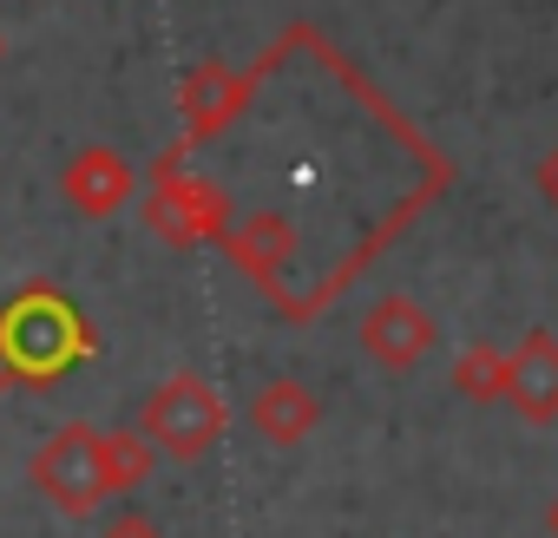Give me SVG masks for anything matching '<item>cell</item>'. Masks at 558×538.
I'll return each mask as SVG.
<instances>
[{
    "label": "cell",
    "instance_id": "obj_10",
    "mask_svg": "<svg viewBox=\"0 0 558 538\" xmlns=\"http://www.w3.org/2000/svg\"><path fill=\"white\" fill-rule=\"evenodd\" d=\"M236 99H243V80L230 73V66H217V60H204L184 86H178V112H184V125H191V138H204V132H217L230 112H236Z\"/></svg>",
    "mask_w": 558,
    "mask_h": 538
},
{
    "label": "cell",
    "instance_id": "obj_1",
    "mask_svg": "<svg viewBox=\"0 0 558 538\" xmlns=\"http://www.w3.org/2000/svg\"><path fill=\"white\" fill-rule=\"evenodd\" d=\"M0 355H8L14 381H60L80 355H93V329L66 296L27 290L0 309Z\"/></svg>",
    "mask_w": 558,
    "mask_h": 538
},
{
    "label": "cell",
    "instance_id": "obj_8",
    "mask_svg": "<svg viewBox=\"0 0 558 538\" xmlns=\"http://www.w3.org/2000/svg\"><path fill=\"white\" fill-rule=\"evenodd\" d=\"M60 191H66V204L80 210V217H112V210H125L132 204V164L112 151V145H86L73 164H66V178H60Z\"/></svg>",
    "mask_w": 558,
    "mask_h": 538
},
{
    "label": "cell",
    "instance_id": "obj_2",
    "mask_svg": "<svg viewBox=\"0 0 558 538\" xmlns=\"http://www.w3.org/2000/svg\"><path fill=\"white\" fill-rule=\"evenodd\" d=\"M223 420H230L223 394H217L204 375H191V368H178L171 381H158L151 401L138 407V433H145L158 453H171V460H197V453H210L217 433H223Z\"/></svg>",
    "mask_w": 558,
    "mask_h": 538
},
{
    "label": "cell",
    "instance_id": "obj_3",
    "mask_svg": "<svg viewBox=\"0 0 558 538\" xmlns=\"http://www.w3.org/2000/svg\"><path fill=\"white\" fill-rule=\"evenodd\" d=\"M145 223L165 236V243H223L230 230V197L210 184V178H191L178 171V158H165L151 171V197H145Z\"/></svg>",
    "mask_w": 558,
    "mask_h": 538
},
{
    "label": "cell",
    "instance_id": "obj_14",
    "mask_svg": "<svg viewBox=\"0 0 558 538\" xmlns=\"http://www.w3.org/2000/svg\"><path fill=\"white\" fill-rule=\"evenodd\" d=\"M532 191H538V197H545V204L558 210V145H551V151H545V158L532 164Z\"/></svg>",
    "mask_w": 558,
    "mask_h": 538
},
{
    "label": "cell",
    "instance_id": "obj_12",
    "mask_svg": "<svg viewBox=\"0 0 558 538\" xmlns=\"http://www.w3.org/2000/svg\"><path fill=\"white\" fill-rule=\"evenodd\" d=\"M453 394H460V401H506V349H493V342L460 349V362H453Z\"/></svg>",
    "mask_w": 558,
    "mask_h": 538
},
{
    "label": "cell",
    "instance_id": "obj_11",
    "mask_svg": "<svg viewBox=\"0 0 558 538\" xmlns=\"http://www.w3.org/2000/svg\"><path fill=\"white\" fill-rule=\"evenodd\" d=\"M99 473H106V492H132L158 473V447L132 427H112V433H99Z\"/></svg>",
    "mask_w": 558,
    "mask_h": 538
},
{
    "label": "cell",
    "instance_id": "obj_6",
    "mask_svg": "<svg viewBox=\"0 0 558 538\" xmlns=\"http://www.w3.org/2000/svg\"><path fill=\"white\" fill-rule=\"evenodd\" d=\"M499 407H512L532 427H551L558 420V335L551 329H532L506 355V401Z\"/></svg>",
    "mask_w": 558,
    "mask_h": 538
},
{
    "label": "cell",
    "instance_id": "obj_5",
    "mask_svg": "<svg viewBox=\"0 0 558 538\" xmlns=\"http://www.w3.org/2000/svg\"><path fill=\"white\" fill-rule=\"evenodd\" d=\"M355 335H362V355H368L375 368H388V375H408V368L427 362L434 342H440L434 316H427L414 296H381V303H368V316H362Z\"/></svg>",
    "mask_w": 558,
    "mask_h": 538
},
{
    "label": "cell",
    "instance_id": "obj_4",
    "mask_svg": "<svg viewBox=\"0 0 558 538\" xmlns=\"http://www.w3.org/2000/svg\"><path fill=\"white\" fill-rule=\"evenodd\" d=\"M34 486L66 512V518H86V512H99L112 492H106V473H99V427H86V420H66L40 453H34Z\"/></svg>",
    "mask_w": 558,
    "mask_h": 538
},
{
    "label": "cell",
    "instance_id": "obj_13",
    "mask_svg": "<svg viewBox=\"0 0 558 538\" xmlns=\"http://www.w3.org/2000/svg\"><path fill=\"white\" fill-rule=\"evenodd\" d=\"M99 538H165L158 531V518L151 512H119V518H106V531Z\"/></svg>",
    "mask_w": 558,
    "mask_h": 538
},
{
    "label": "cell",
    "instance_id": "obj_16",
    "mask_svg": "<svg viewBox=\"0 0 558 538\" xmlns=\"http://www.w3.org/2000/svg\"><path fill=\"white\" fill-rule=\"evenodd\" d=\"M545 525H551V538H558V499H551V505H545Z\"/></svg>",
    "mask_w": 558,
    "mask_h": 538
},
{
    "label": "cell",
    "instance_id": "obj_15",
    "mask_svg": "<svg viewBox=\"0 0 558 538\" xmlns=\"http://www.w3.org/2000/svg\"><path fill=\"white\" fill-rule=\"evenodd\" d=\"M8 388H21V381H14V368H8V355H0V394H8Z\"/></svg>",
    "mask_w": 558,
    "mask_h": 538
},
{
    "label": "cell",
    "instance_id": "obj_9",
    "mask_svg": "<svg viewBox=\"0 0 558 538\" xmlns=\"http://www.w3.org/2000/svg\"><path fill=\"white\" fill-rule=\"evenodd\" d=\"M223 249H230L236 269H250L256 283H276V262L296 256V230H290L283 210H250L243 223L223 230Z\"/></svg>",
    "mask_w": 558,
    "mask_h": 538
},
{
    "label": "cell",
    "instance_id": "obj_7",
    "mask_svg": "<svg viewBox=\"0 0 558 538\" xmlns=\"http://www.w3.org/2000/svg\"><path fill=\"white\" fill-rule=\"evenodd\" d=\"M250 427L269 440V447H303L316 427H323V394L290 381V375H276L250 394Z\"/></svg>",
    "mask_w": 558,
    "mask_h": 538
}]
</instances>
